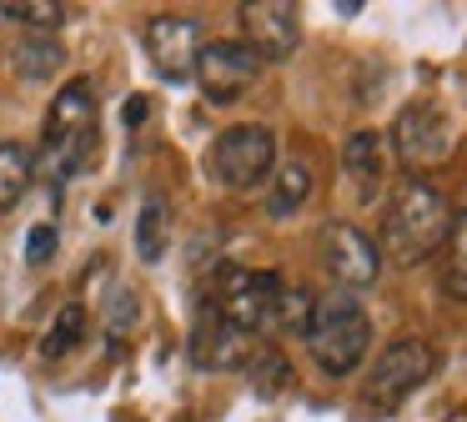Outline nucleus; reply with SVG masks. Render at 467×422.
<instances>
[{"label":"nucleus","mask_w":467,"mask_h":422,"mask_svg":"<svg viewBox=\"0 0 467 422\" xmlns=\"http://www.w3.org/2000/svg\"><path fill=\"white\" fill-rule=\"evenodd\" d=\"M246 377H252V387L262 392V397H276V392L292 387V362L276 347H256L252 362H246Z\"/></svg>","instance_id":"6ab92c4d"},{"label":"nucleus","mask_w":467,"mask_h":422,"mask_svg":"<svg viewBox=\"0 0 467 422\" xmlns=\"http://www.w3.org/2000/svg\"><path fill=\"white\" fill-rule=\"evenodd\" d=\"M282 297H286V287H282V277H276V271L226 267L222 281H216V291L206 301H212V307L222 311L232 327H242V332H252V337H256V332L276 327Z\"/></svg>","instance_id":"20e7f679"},{"label":"nucleus","mask_w":467,"mask_h":422,"mask_svg":"<svg viewBox=\"0 0 467 422\" xmlns=\"http://www.w3.org/2000/svg\"><path fill=\"white\" fill-rule=\"evenodd\" d=\"M256 76H262V56L246 40H212L196 56V80H202L206 100H216V106L242 100L256 86Z\"/></svg>","instance_id":"0eeeda50"},{"label":"nucleus","mask_w":467,"mask_h":422,"mask_svg":"<svg viewBox=\"0 0 467 422\" xmlns=\"http://www.w3.org/2000/svg\"><path fill=\"white\" fill-rule=\"evenodd\" d=\"M106 317H111V327H131L136 322V291L131 287H111V297H106Z\"/></svg>","instance_id":"4be33fe9"},{"label":"nucleus","mask_w":467,"mask_h":422,"mask_svg":"<svg viewBox=\"0 0 467 422\" xmlns=\"http://www.w3.org/2000/svg\"><path fill=\"white\" fill-rule=\"evenodd\" d=\"M242 30H246V46L262 60H286L302 40V20H296L292 0H246Z\"/></svg>","instance_id":"f8f14e48"},{"label":"nucleus","mask_w":467,"mask_h":422,"mask_svg":"<svg viewBox=\"0 0 467 422\" xmlns=\"http://www.w3.org/2000/svg\"><path fill=\"white\" fill-rule=\"evenodd\" d=\"M36 176V156L26 141H0V211H11L16 201L26 196Z\"/></svg>","instance_id":"dca6fc26"},{"label":"nucleus","mask_w":467,"mask_h":422,"mask_svg":"<svg viewBox=\"0 0 467 422\" xmlns=\"http://www.w3.org/2000/svg\"><path fill=\"white\" fill-rule=\"evenodd\" d=\"M447 261H442V287L452 301H467V206L452 211V231H447Z\"/></svg>","instance_id":"f3484780"},{"label":"nucleus","mask_w":467,"mask_h":422,"mask_svg":"<svg viewBox=\"0 0 467 422\" xmlns=\"http://www.w3.org/2000/svg\"><path fill=\"white\" fill-rule=\"evenodd\" d=\"M96 116H101V106H96V86L86 76L66 80L56 90L51 111H46V151L61 156V171L76 166V141H91Z\"/></svg>","instance_id":"423d86ee"},{"label":"nucleus","mask_w":467,"mask_h":422,"mask_svg":"<svg viewBox=\"0 0 467 422\" xmlns=\"http://www.w3.org/2000/svg\"><path fill=\"white\" fill-rule=\"evenodd\" d=\"M252 352H256L252 332L232 327V322H226L212 301H202V317H196V327H192V362H196V367L236 372V367H246V362H252Z\"/></svg>","instance_id":"9b49d317"},{"label":"nucleus","mask_w":467,"mask_h":422,"mask_svg":"<svg viewBox=\"0 0 467 422\" xmlns=\"http://www.w3.org/2000/svg\"><path fill=\"white\" fill-rule=\"evenodd\" d=\"M146 56H151L161 80H186L196 76L202 56V20L196 16H156L146 26Z\"/></svg>","instance_id":"9d476101"},{"label":"nucleus","mask_w":467,"mask_h":422,"mask_svg":"<svg viewBox=\"0 0 467 422\" xmlns=\"http://www.w3.org/2000/svg\"><path fill=\"white\" fill-rule=\"evenodd\" d=\"M51 257H56V227H31V237H26V261H31V267H46Z\"/></svg>","instance_id":"5701e85b"},{"label":"nucleus","mask_w":467,"mask_h":422,"mask_svg":"<svg viewBox=\"0 0 467 422\" xmlns=\"http://www.w3.org/2000/svg\"><path fill=\"white\" fill-rule=\"evenodd\" d=\"M392 146L407 166H437L452 151V121L437 100H412L392 121Z\"/></svg>","instance_id":"1a4fd4ad"},{"label":"nucleus","mask_w":467,"mask_h":422,"mask_svg":"<svg viewBox=\"0 0 467 422\" xmlns=\"http://www.w3.org/2000/svg\"><path fill=\"white\" fill-rule=\"evenodd\" d=\"M146 111H151V100H146V96H131V100H126V111H121V116H126V126H141V121H146Z\"/></svg>","instance_id":"b1692460"},{"label":"nucleus","mask_w":467,"mask_h":422,"mask_svg":"<svg viewBox=\"0 0 467 422\" xmlns=\"http://www.w3.org/2000/svg\"><path fill=\"white\" fill-rule=\"evenodd\" d=\"M161 251H166V201L146 196L141 211H136V257L161 261Z\"/></svg>","instance_id":"a211bd4d"},{"label":"nucleus","mask_w":467,"mask_h":422,"mask_svg":"<svg viewBox=\"0 0 467 422\" xmlns=\"http://www.w3.org/2000/svg\"><path fill=\"white\" fill-rule=\"evenodd\" d=\"M317 247H322L327 277L342 281V287L357 291V287H372V281L382 277V251H377V241L367 237V231H357L352 221H327Z\"/></svg>","instance_id":"6e6552de"},{"label":"nucleus","mask_w":467,"mask_h":422,"mask_svg":"<svg viewBox=\"0 0 467 422\" xmlns=\"http://www.w3.org/2000/svg\"><path fill=\"white\" fill-rule=\"evenodd\" d=\"M432 362L437 357H432V347H427L422 337L387 342V347L377 352L367 382H362V407L377 412V417H382V412H397L427 377H432Z\"/></svg>","instance_id":"7ed1b4c3"},{"label":"nucleus","mask_w":467,"mask_h":422,"mask_svg":"<svg viewBox=\"0 0 467 422\" xmlns=\"http://www.w3.org/2000/svg\"><path fill=\"white\" fill-rule=\"evenodd\" d=\"M306 352L327 377H347L362 367L367 347H372V317L357 297L337 291V297H317L312 322H306Z\"/></svg>","instance_id":"f03ea898"},{"label":"nucleus","mask_w":467,"mask_h":422,"mask_svg":"<svg viewBox=\"0 0 467 422\" xmlns=\"http://www.w3.org/2000/svg\"><path fill=\"white\" fill-rule=\"evenodd\" d=\"M306 196H312V166H306L302 156H292L276 171L272 191H266V216H276V221L296 216V211L306 206Z\"/></svg>","instance_id":"4468645a"},{"label":"nucleus","mask_w":467,"mask_h":422,"mask_svg":"<svg viewBox=\"0 0 467 422\" xmlns=\"http://www.w3.org/2000/svg\"><path fill=\"white\" fill-rule=\"evenodd\" d=\"M61 66H66V50H61V40H51V36H26L21 46L11 50V70L21 80H36V86L51 80Z\"/></svg>","instance_id":"2eb2a0df"},{"label":"nucleus","mask_w":467,"mask_h":422,"mask_svg":"<svg viewBox=\"0 0 467 422\" xmlns=\"http://www.w3.org/2000/svg\"><path fill=\"white\" fill-rule=\"evenodd\" d=\"M452 231V201L427 181H402L382 216V257H392L397 267H417L427 261Z\"/></svg>","instance_id":"f257e3e1"},{"label":"nucleus","mask_w":467,"mask_h":422,"mask_svg":"<svg viewBox=\"0 0 467 422\" xmlns=\"http://www.w3.org/2000/svg\"><path fill=\"white\" fill-rule=\"evenodd\" d=\"M342 171L357 186V201H372L382 186V136L377 131H352L342 146Z\"/></svg>","instance_id":"ddd939ff"},{"label":"nucleus","mask_w":467,"mask_h":422,"mask_svg":"<svg viewBox=\"0 0 467 422\" xmlns=\"http://www.w3.org/2000/svg\"><path fill=\"white\" fill-rule=\"evenodd\" d=\"M81 337H86V311H81V301H66V307L56 311L46 342H41V357H51V362L66 357L71 347H81Z\"/></svg>","instance_id":"aec40b11"},{"label":"nucleus","mask_w":467,"mask_h":422,"mask_svg":"<svg viewBox=\"0 0 467 422\" xmlns=\"http://www.w3.org/2000/svg\"><path fill=\"white\" fill-rule=\"evenodd\" d=\"M0 16L51 30V26H61V20L71 16V5H61V0H0Z\"/></svg>","instance_id":"412c9836"},{"label":"nucleus","mask_w":467,"mask_h":422,"mask_svg":"<svg viewBox=\"0 0 467 422\" xmlns=\"http://www.w3.org/2000/svg\"><path fill=\"white\" fill-rule=\"evenodd\" d=\"M276 161V136L266 126H226L212 141V176L232 191H252Z\"/></svg>","instance_id":"39448f33"}]
</instances>
